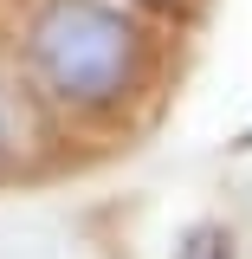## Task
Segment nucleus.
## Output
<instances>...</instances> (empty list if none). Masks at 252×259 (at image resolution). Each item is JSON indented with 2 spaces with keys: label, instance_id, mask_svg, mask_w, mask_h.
<instances>
[{
  "label": "nucleus",
  "instance_id": "3",
  "mask_svg": "<svg viewBox=\"0 0 252 259\" xmlns=\"http://www.w3.org/2000/svg\"><path fill=\"white\" fill-rule=\"evenodd\" d=\"M239 149H252V123H246V136H239Z\"/></svg>",
  "mask_w": 252,
  "mask_h": 259
},
{
  "label": "nucleus",
  "instance_id": "1",
  "mask_svg": "<svg viewBox=\"0 0 252 259\" xmlns=\"http://www.w3.org/2000/svg\"><path fill=\"white\" fill-rule=\"evenodd\" d=\"M32 65L45 91L65 104H117L136 84L142 65V32L117 7L97 0H52L32 20Z\"/></svg>",
  "mask_w": 252,
  "mask_h": 259
},
{
  "label": "nucleus",
  "instance_id": "2",
  "mask_svg": "<svg viewBox=\"0 0 252 259\" xmlns=\"http://www.w3.org/2000/svg\"><path fill=\"white\" fill-rule=\"evenodd\" d=\"M175 259H233V240H226L220 227H194L188 240L175 246Z\"/></svg>",
  "mask_w": 252,
  "mask_h": 259
}]
</instances>
